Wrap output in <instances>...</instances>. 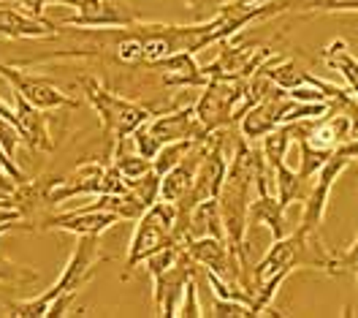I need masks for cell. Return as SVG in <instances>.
I'll return each mask as SVG.
<instances>
[{
	"label": "cell",
	"mask_w": 358,
	"mask_h": 318,
	"mask_svg": "<svg viewBox=\"0 0 358 318\" xmlns=\"http://www.w3.org/2000/svg\"><path fill=\"white\" fill-rule=\"evenodd\" d=\"M0 318H11V302L0 299Z\"/></svg>",
	"instance_id": "f546056e"
},
{
	"label": "cell",
	"mask_w": 358,
	"mask_h": 318,
	"mask_svg": "<svg viewBox=\"0 0 358 318\" xmlns=\"http://www.w3.org/2000/svg\"><path fill=\"white\" fill-rule=\"evenodd\" d=\"M112 163L114 169L122 174V177H138V174H147L150 169H152V160H147L144 155H138V153H128L122 144H117L112 150Z\"/></svg>",
	"instance_id": "44dd1931"
},
{
	"label": "cell",
	"mask_w": 358,
	"mask_h": 318,
	"mask_svg": "<svg viewBox=\"0 0 358 318\" xmlns=\"http://www.w3.org/2000/svg\"><path fill=\"white\" fill-rule=\"evenodd\" d=\"M353 264H358V237L342 253H334V272H350Z\"/></svg>",
	"instance_id": "83f0119b"
},
{
	"label": "cell",
	"mask_w": 358,
	"mask_h": 318,
	"mask_svg": "<svg viewBox=\"0 0 358 318\" xmlns=\"http://www.w3.org/2000/svg\"><path fill=\"white\" fill-rule=\"evenodd\" d=\"M17 3L22 6L27 14H36V17H41L46 6H71V8H73V3H76V0H17Z\"/></svg>",
	"instance_id": "f1b7e54d"
},
{
	"label": "cell",
	"mask_w": 358,
	"mask_h": 318,
	"mask_svg": "<svg viewBox=\"0 0 358 318\" xmlns=\"http://www.w3.org/2000/svg\"><path fill=\"white\" fill-rule=\"evenodd\" d=\"M304 11H358V0H304Z\"/></svg>",
	"instance_id": "484cf974"
},
{
	"label": "cell",
	"mask_w": 358,
	"mask_h": 318,
	"mask_svg": "<svg viewBox=\"0 0 358 318\" xmlns=\"http://www.w3.org/2000/svg\"><path fill=\"white\" fill-rule=\"evenodd\" d=\"M57 30H63V25L49 22L44 17L27 14L20 8H8L0 6V39H55Z\"/></svg>",
	"instance_id": "e0dca14e"
},
{
	"label": "cell",
	"mask_w": 358,
	"mask_h": 318,
	"mask_svg": "<svg viewBox=\"0 0 358 318\" xmlns=\"http://www.w3.org/2000/svg\"><path fill=\"white\" fill-rule=\"evenodd\" d=\"M24 172L17 166V160L8 158L6 153H3V147H0V193H8V191H14V185H20L24 182Z\"/></svg>",
	"instance_id": "cb8c5ba5"
},
{
	"label": "cell",
	"mask_w": 358,
	"mask_h": 318,
	"mask_svg": "<svg viewBox=\"0 0 358 318\" xmlns=\"http://www.w3.org/2000/svg\"><path fill=\"white\" fill-rule=\"evenodd\" d=\"M177 316H185V318H199V316H206L201 307V302H199V286H196V280L190 277L187 280V286H185V294H182V302H179V313Z\"/></svg>",
	"instance_id": "d4e9b609"
},
{
	"label": "cell",
	"mask_w": 358,
	"mask_h": 318,
	"mask_svg": "<svg viewBox=\"0 0 358 318\" xmlns=\"http://www.w3.org/2000/svg\"><path fill=\"white\" fill-rule=\"evenodd\" d=\"M199 141H201V139H199ZM193 144H196L193 139H182V141H169V144H163V147L157 150V155L152 158V169H155L157 174H166L174 163H179V160L190 153Z\"/></svg>",
	"instance_id": "7402d4cb"
},
{
	"label": "cell",
	"mask_w": 358,
	"mask_h": 318,
	"mask_svg": "<svg viewBox=\"0 0 358 318\" xmlns=\"http://www.w3.org/2000/svg\"><path fill=\"white\" fill-rule=\"evenodd\" d=\"M217 46H220V55L215 57V63H209V66L201 69L203 85H206V79H212V76L247 79L266 57H271V49H266V46H255V44L231 46L228 39H225V41H217Z\"/></svg>",
	"instance_id": "8fae6325"
},
{
	"label": "cell",
	"mask_w": 358,
	"mask_h": 318,
	"mask_svg": "<svg viewBox=\"0 0 358 318\" xmlns=\"http://www.w3.org/2000/svg\"><path fill=\"white\" fill-rule=\"evenodd\" d=\"M120 223V218L114 212L106 209H92V207H79V209H71V212H60V215H44V218H36V228L41 231H66L73 237H82V234H103L112 226Z\"/></svg>",
	"instance_id": "7c38bea8"
},
{
	"label": "cell",
	"mask_w": 358,
	"mask_h": 318,
	"mask_svg": "<svg viewBox=\"0 0 358 318\" xmlns=\"http://www.w3.org/2000/svg\"><path fill=\"white\" fill-rule=\"evenodd\" d=\"M350 92H353V98H356V101H358V88H356V90H350Z\"/></svg>",
	"instance_id": "d6a6232c"
},
{
	"label": "cell",
	"mask_w": 358,
	"mask_h": 318,
	"mask_svg": "<svg viewBox=\"0 0 358 318\" xmlns=\"http://www.w3.org/2000/svg\"><path fill=\"white\" fill-rule=\"evenodd\" d=\"M193 109L206 134L223 131L247 109V79H228V76L206 79Z\"/></svg>",
	"instance_id": "5b68a950"
},
{
	"label": "cell",
	"mask_w": 358,
	"mask_h": 318,
	"mask_svg": "<svg viewBox=\"0 0 358 318\" xmlns=\"http://www.w3.org/2000/svg\"><path fill=\"white\" fill-rule=\"evenodd\" d=\"M76 14L63 20V27H82V30H92V27H106V30H114V27H128V25L136 22V17L120 6L117 0H76L73 3Z\"/></svg>",
	"instance_id": "4fadbf2b"
},
{
	"label": "cell",
	"mask_w": 358,
	"mask_h": 318,
	"mask_svg": "<svg viewBox=\"0 0 358 318\" xmlns=\"http://www.w3.org/2000/svg\"><path fill=\"white\" fill-rule=\"evenodd\" d=\"M125 191H128V177H122L112 163L85 160L55 180V185L49 188L46 205L57 207L76 196H101V193H125Z\"/></svg>",
	"instance_id": "8992f818"
},
{
	"label": "cell",
	"mask_w": 358,
	"mask_h": 318,
	"mask_svg": "<svg viewBox=\"0 0 358 318\" xmlns=\"http://www.w3.org/2000/svg\"><path fill=\"white\" fill-rule=\"evenodd\" d=\"M79 85H82V92H85L87 104L95 109V114H98V120H101L103 131L109 134L114 147L125 144V139L131 137L138 125H144L147 120L155 117L147 106L136 104L131 98L117 95L109 88H103L98 79H92V76H82Z\"/></svg>",
	"instance_id": "3957f363"
},
{
	"label": "cell",
	"mask_w": 358,
	"mask_h": 318,
	"mask_svg": "<svg viewBox=\"0 0 358 318\" xmlns=\"http://www.w3.org/2000/svg\"><path fill=\"white\" fill-rule=\"evenodd\" d=\"M356 158H358V134L350 137L348 141H342L334 153L326 158V163L317 169V174L313 177V191L304 199L299 231H304L310 237H320V226H323V218H326V207H329V196L334 191L336 177L348 169L350 160Z\"/></svg>",
	"instance_id": "52a82bcc"
},
{
	"label": "cell",
	"mask_w": 358,
	"mask_h": 318,
	"mask_svg": "<svg viewBox=\"0 0 358 318\" xmlns=\"http://www.w3.org/2000/svg\"><path fill=\"white\" fill-rule=\"evenodd\" d=\"M182 248L187 250V256L196 264H201L206 272H215L217 277H223L231 289H242L245 291V286H242V264H239L236 253L231 250L225 237H217V234L193 237V240H185Z\"/></svg>",
	"instance_id": "ba28073f"
},
{
	"label": "cell",
	"mask_w": 358,
	"mask_h": 318,
	"mask_svg": "<svg viewBox=\"0 0 358 318\" xmlns=\"http://www.w3.org/2000/svg\"><path fill=\"white\" fill-rule=\"evenodd\" d=\"M209 139H212V134L201 139V141H196L185 158L174 163L166 174H160V199L163 202L177 205L179 199L187 193V188L193 185V177H196V169H199V163H201V158L209 150Z\"/></svg>",
	"instance_id": "2e32d148"
},
{
	"label": "cell",
	"mask_w": 358,
	"mask_h": 318,
	"mask_svg": "<svg viewBox=\"0 0 358 318\" xmlns=\"http://www.w3.org/2000/svg\"><path fill=\"white\" fill-rule=\"evenodd\" d=\"M268 172H271V185H274V193H277L280 205L288 209V207L301 196L304 182L299 180V172L288 169V163H285V160H280V163L268 166Z\"/></svg>",
	"instance_id": "ffe728a7"
},
{
	"label": "cell",
	"mask_w": 358,
	"mask_h": 318,
	"mask_svg": "<svg viewBox=\"0 0 358 318\" xmlns=\"http://www.w3.org/2000/svg\"><path fill=\"white\" fill-rule=\"evenodd\" d=\"M255 191V150H250L247 139L242 137L234 147V155L228 158V172L217 193V207L223 218V231L231 250L236 253L242 264V286L250 294V264H247V215H250V202Z\"/></svg>",
	"instance_id": "6da1fadb"
},
{
	"label": "cell",
	"mask_w": 358,
	"mask_h": 318,
	"mask_svg": "<svg viewBox=\"0 0 358 318\" xmlns=\"http://www.w3.org/2000/svg\"><path fill=\"white\" fill-rule=\"evenodd\" d=\"M320 55H323V63H326L329 69L336 71V74H342L348 90H356L358 88V57L348 49V44H345L342 39H336V41H331Z\"/></svg>",
	"instance_id": "d6986e66"
},
{
	"label": "cell",
	"mask_w": 358,
	"mask_h": 318,
	"mask_svg": "<svg viewBox=\"0 0 358 318\" xmlns=\"http://www.w3.org/2000/svg\"><path fill=\"white\" fill-rule=\"evenodd\" d=\"M212 316H217V318H225V316L247 318L250 316V307H247L245 302H234V299H220V296H215V310H212Z\"/></svg>",
	"instance_id": "4316f807"
},
{
	"label": "cell",
	"mask_w": 358,
	"mask_h": 318,
	"mask_svg": "<svg viewBox=\"0 0 358 318\" xmlns=\"http://www.w3.org/2000/svg\"><path fill=\"white\" fill-rule=\"evenodd\" d=\"M0 283H11V286H33L38 283V272L22 267V264H14L11 258L0 256Z\"/></svg>",
	"instance_id": "603a6c76"
},
{
	"label": "cell",
	"mask_w": 358,
	"mask_h": 318,
	"mask_svg": "<svg viewBox=\"0 0 358 318\" xmlns=\"http://www.w3.org/2000/svg\"><path fill=\"white\" fill-rule=\"evenodd\" d=\"M0 76L11 85V90L20 92L24 101H30L33 106L38 109H76L79 101L71 98L66 90H60L52 79L38 76L33 71H24L20 66H8V63H0Z\"/></svg>",
	"instance_id": "9c48e42d"
},
{
	"label": "cell",
	"mask_w": 358,
	"mask_h": 318,
	"mask_svg": "<svg viewBox=\"0 0 358 318\" xmlns=\"http://www.w3.org/2000/svg\"><path fill=\"white\" fill-rule=\"evenodd\" d=\"M193 267H196V261L187 256V250L179 248L177 258H174L166 270L150 275V277H152V289H155L157 316L174 318L179 313V302H182L187 280L193 277Z\"/></svg>",
	"instance_id": "30bf717a"
},
{
	"label": "cell",
	"mask_w": 358,
	"mask_h": 318,
	"mask_svg": "<svg viewBox=\"0 0 358 318\" xmlns=\"http://www.w3.org/2000/svg\"><path fill=\"white\" fill-rule=\"evenodd\" d=\"M174 226H177V207L163 202V199H157L155 205H150L136 218L134 240H131V248H128L122 280H128L136 267L144 264L152 253L163 250L166 245L179 242L174 237Z\"/></svg>",
	"instance_id": "277c9868"
},
{
	"label": "cell",
	"mask_w": 358,
	"mask_h": 318,
	"mask_svg": "<svg viewBox=\"0 0 358 318\" xmlns=\"http://www.w3.org/2000/svg\"><path fill=\"white\" fill-rule=\"evenodd\" d=\"M160 79L169 88H203L201 66L196 63V55L190 52H179L174 57H169L160 66Z\"/></svg>",
	"instance_id": "ac0fdd59"
},
{
	"label": "cell",
	"mask_w": 358,
	"mask_h": 318,
	"mask_svg": "<svg viewBox=\"0 0 358 318\" xmlns=\"http://www.w3.org/2000/svg\"><path fill=\"white\" fill-rule=\"evenodd\" d=\"M293 270H317V272H334V253L323 248L320 237H310L304 231H293L271 242L268 253L250 270V296L252 291L266 283L271 275H291Z\"/></svg>",
	"instance_id": "7a4b0ae2"
},
{
	"label": "cell",
	"mask_w": 358,
	"mask_h": 318,
	"mask_svg": "<svg viewBox=\"0 0 358 318\" xmlns=\"http://www.w3.org/2000/svg\"><path fill=\"white\" fill-rule=\"evenodd\" d=\"M350 272L356 275V280H358V264H353V267H350Z\"/></svg>",
	"instance_id": "1f68e13d"
},
{
	"label": "cell",
	"mask_w": 358,
	"mask_h": 318,
	"mask_svg": "<svg viewBox=\"0 0 358 318\" xmlns=\"http://www.w3.org/2000/svg\"><path fill=\"white\" fill-rule=\"evenodd\" d=\"M144 128L157 139V144H169V141H182V139H206L209 134L201 128L199 117H196V109L193 106H182L177 112H163L157 114L155 120H147Z\"/></svg>",
	"instance_id": "9a60e30c"
},
{
	"label": "cell",
	"mask_w": 358,
	"mask_h": 318,
	"mask_svg": "<svg viewBox=\"0 0 358 318\" xmlns=\"http://www.w3.org/2000/svg\"><path fill=\"white\" fill-rule=\"evenodd\" d=\"M11 109H14V123L22 134V141L30 147V153H55L57 141L52 137L46 109L33 106L20 92H14V106Z\"/></svg>",
	"instance_id": "5bb4252c"
},
{
	"label": "cell",
	"mask_w": 358,
	"mask_h": 318,
	"mask_svg": "<svg viewBox=\"0 0 358 318\" xmlns=\"http://www.w3.org/2000/svg\"><path fill=\"white\" fill-rule=\"evenodd\" d=\"M234 3H239V6H258V3H268V0H234Z\"/></svg>",
	"instance_id": "4dcf8cb0"
}]
</instances>
